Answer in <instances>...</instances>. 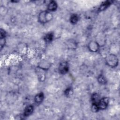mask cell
<instances>
[{
  "label": "cell",
  "instance_id": "1",
  "mask_svg": "<svg viewBox=\"0 0 120 120\" xmlns=\"http://www.w3.org/2000/svg\"><path fill=\"white\" fill-rule=\"evenodd\" d=\"M52 18V14L47 10L41 11L38 14V22L41 24L47 23L50 22Z\"/></svg>",
  "mask_w": 120,
  "mask_h": 120
},
{
  "label": "cell",
  "instance_id": "2",
  "mask_svg": "<svg viewBox=\"0 0 120 120\" xmlns=\"http://www.w3.org/2000/svg\"><path fill=\"white\" fill-rule=\"evenodd\" d=\"M105 64L112 68L117 67L119 64V59L114 54L110 53L107 54L105 59Z\"/></svg>",
  "mask_w": 120,
  "mask_h": 120
},
{
  "label": "cell",
  "instance_id": "3",
  "mask_svg": "<svg viewBox=\"0 0 120 120\" xmlns=\"http://www.w3.org/2000/svg\"><path fill=\"white\" fill-rule=\"evenodd\" d=\"M109 99L108 97L101 98L98 103L99 110H103L106 109L109 105Z\"/></svg>",
  "mask_w": 120,
  "mask_h": 120
},
{
  "label": "cell",
  "instance_id": "4",
  "mask_svg": "<svg viewBox=\"0 0 120 120\" xmlns=\"http://www.w3.org/2000/svg\"><path fill=\"white\" fill-rule=\"evenodd\" d=\"M69 70L68 63L66 61H62L60 62L58 66V71L61 75L67 74Z\"/></svg>",
  "mask_w": 120,
  "mask_h": 120
},
{
  "label": "cell",
  "instance_id": "5",
  "mask_svg": "<svg viewBox=\"0 0 120 120\" xmlns=\"http://www.w3.org/2000/svg\"><path fill=\"white\" fill-rule=\"evenodd\" d=\"M88 48L92 52H97L100 49V45L97 41L91 40L88 43Z\"/></svg>",
  "mask_w": 120,
  "mask_h": 120
},
{
  "label": "cell",
  "instance_id": "6",
  "mask_svg": "<svg viewBox=\"0 0 120 120\" xmlns=\"http://www.w3.org/2000/svg\"><path fill=\"white\" fill-rule=\"evenodd\" d=\"M51 63L48 60H43L39 62L37 67L47 71L51 67Z\"/></svg>",
  "mask_w": 120,
  "mask_h": 120
},
{
  "label": "cell",
  "instance_id": "7",
  "mask_svg": "<svg viewBox=\"0 0 120 120\" xmlns=\"http://www.w3.org/2000/svg\"><path fill=\"white\" fill-rule=\"evenodd\" d=\"M46 71L37 67L36 72L38 79L40 82H43L45 79V72Z\"/></svg>",
  "mask_w": 120,
  "mask_h": 120
},
{
  "label": "cell",
  "instance_id": "8",
  "mask_svg": "<svg viewBox=\"0 0 120 120\" xmlns=\"http://www.w3.org/2000/svg\"><path fill=\"white\" fill-rule=\"evenodd\" d=\"M45 98V95L43 92H40L38 94H37L34 98V101L36 104L38 105L41 104L43 101H44Z\"/></svg>",
  "mask_w": 120,
  "mask_h": 120
},
{
  "label": "cell",
  "instance_id": "9",
  "mask_svg": "<svg viewBox=\"0 0 120 120\" xmlns=\"http://www.w3.org/2000/svg\"><path fill=\"white\" fill-rule=\"evenodd\" d=\"M58 8L57 2L54 0H51L49 2L47 6V10L50 12L55 11Z\"/></svg>",
  "mask_w": 120,
  "mask_h": 120
},
{
  "label": "cell",
  "instance_id": "10",
  "mask_svg": "<svg viewBox=\"0 0 120 120\" xmlns=\"http://www.w3.org/2000/svg\"><path fill=\"white\" fill-rule=\"evenodd\" d=\"M112 3V1L106 0L103 2L98 7V12H102L107 8Z\"/></svg>",
  "mask_w": 120,
  "mask_h": 120
},
{
  "label": "cell",
  "instance_id": "11",
  "mask_svg": "<svg viewBox=\"0 0 120 120\" xmlns=\"http://www.w3.org/2000/svg\"><path fill=\"white\" fill-rule=\"evenodd\" d=\"M33 111H34V106L31 105H28L24 109L23 115L24 117H28L33 113Z\"/></svg>",
  "mask_w": 120,
  "mask_h": 120
},
{
  "label": "cell",
  "instance_id": "12",
  "mask_svg": "<svg viewBox=\"0 0 120 120\" xmlns=\"http://www.w3.org/2000/svg\"><path fill=\"white\" fill-rule=\"evenodd\" d=\"M100 98H101L98 93H92L90 97V100H91V103L98 104Z\"/></svg>",
  "mask_w": 120,
  "mask_h": 120
},
{
  "label": "cell",
  "instance_id": "13",
  "mask_svg": "<svg viewBox=\"0 0 120 120\" xmlns=\"http://www.w3.org/2000/svg\"><path fill=\"white\" fill-rule=\"evenodd\" d=\"M53 38L54 35L53 32H49L45 35V36L44 37V39L45 42L50 43L53 40Z\"/></svg>",
  "mask_w": 120,
  "mask_h": 120
},
{
  "label": "cell",
  "instance_id": "14",
  "mask_svg": "<svg viewBox=\"0 0 120 120\" xmlns=\"http://www.w3.org/2000/svg\"><path fill=\"white\" fill-rule=\"evenodd\" d=\"M79 15L77 14H73L70 17V22L72 24H75L79 21Z\"/></svg>",
  "mask_w": 120,
  "mask_h": 120
},
{
  "label": "cell",
  "instance_id": "15",
  "mask_svg": "<svg viewBox=\"0 0 120 120\" xmlns=\"http://www.w3.org/2000/svg\"><path fill=\"white\" fill-rule=\"evenodd\" d=\"M97 80H98V82L99 83H100L101 84H102V85L105 84L107 82L106 78L102 74H100L98 76Z\"/></svg>",
  "mask_w": 120,
  "mask_h": 120
},
{
  "label": "cell",
  "instance_id": "16",
  "mask_svg": "<svg viewBox=\"0 0 120 120\" xmlns=\"http://www.w3.org/2000/svg\"><path fill=\"white\" fill-rule=\"evenodd\" d=\"M73 92V90L72 87H69L65 89V90L64 91V95L67 97H69L70 96Z\"/></svg>",
  "mask_w": 120,
  "mask_h": 120
},
{
  "label": "cell",
  "instance_id": "17",
  "mask_svg": "<svg viewBox=\"0 0 120 120\" xmlns=\"http://www.w3.org/2000/svg\"><path fill=\"white\" fill-rule=\"evenodd\" d=\"M7 36L6 31L2 29H0V38H5Z\"/></svg>",
  "mask_w": 120,
  "mask_h": 120
},
{
  "label": "cell",
  "instance_id": "18",
  "mask_svg": "<svg viewBox=\"0 0 120 120\" xmlns=\"http://www.w3.org/2000/svg\"><path fill=\"white\" fill-rule=\"evenodd\" d=\"M6 39L5 38H0V49L1 50L2 49V48L6 44Z\"/></svg>",
  "mask_w": 120,
  "mask_h": 120
}]
</instances>
